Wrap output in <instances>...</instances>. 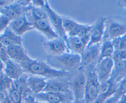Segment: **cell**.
<instances>
[{
    "instance_id": "6da1fadb",
    "label": "cell",
    "mask_w": 126,
    "mask_h": 103,
    "mask_svg": "<svg viewBox=\"0 0 126 103\" xmlns=\"http://www.w3.org/2000/svg\"><path fill=\"white\" fill-rule=\"evenodd\" d=\"M25 73L39 76L47 80L55 78H67L68 72L57 71L52 68L45 61L32 58L30 61L21 64Z\"/></svg>"
},
{
    "instance_id": "7a4b0ae2",
    "label": "cell",
    "mask_w": 126,
    "mask_h": 103,
    "mask_svg": "<svg viewBox=\"0 0 126 103\" xmlns=\"http://www.w3.org/2000/svg\"><path fill=\"white\" fill-rule=\"evenodd\" d=\"M46 62L57 71L71 73L81 67V56L67 52L58 56H47Z\"/></svg>"
},
{
    "instance_id": "3957f363",
    "label": "cell",
    "mask_w": 126,
    "mask_h": 103,
    "mask_svg": "<svg viewBox=\"0 0 126 103\" xmlns=\"http://www.w3.org/2000/svg\"><path fill=\"white\" fill-rule=\"evenodd\" d=\"M75 99L84 100L86 74L82 67L69 74L67 78Z\"/></svg>"
},
{
    "instance_id": "277c9868",
    "label": "cell",
    "mask_w": 126,
    "mask_h": 103,
    "mask_svg": "<svg viewBox=\"0 0 126 103\" xmlns=\"http://www.w3.org/2000/svg\"><path fill=\"white\" fill-rule=\"evenodd\" d=\"M84 69L86 74L84 101L86 103H94L99 95L100 85L96 73V66H92Z\"/></svg>"
},
{
    "instance_id": "5b68a950",
    "label": "cell",
    "mask_w": 126,
    "mask_h": 103,
    "mask_svg": "<svg viewBox=\"0 0 126 103\" xmlns=\"http://www.w3.org/2000/svg\"><path fill=\"white\" fill-rule=\"evenodd\" d=\"M126 34V17L119 15H112L107 17L105 39L113 40Z\"/></svg>"
},
{
    "instance_id": "8992f818",
    "label": "cell",
    "mask_w": 126,
    "mask_h": 103,
    "mask_svg": "<svg viewBox=\"0 0 126 103\" xmlns=\"http://www.w3.org/2000/svg\"><path fill=\"white\" fill-rule=\"evenodd\" d=\"M37 101L45 103H72L75 100L73 93H59L43 91L34 95Z\"/></svg>"
},
{
    "instance_id": "52a82bcc",
    "label": "cell",
    "mask_w": 126,
    "mask_h": 103,
    "mask_svg": "<svg viewBox=\"0 0 126 103\" xmlns=\"http://www.w3.org/2000/svg\"><path fill=\"white\" fill-rule=\"evenodd\" d=\"M106 20L107 17L102 16L98 17L94 24L92 25L89 34L90 40L88 46L100 44L103 40L105 34Z\"/></svg>"
},
{
    "instance_id": "ba28073f",
    "label": "cell",
    "mask_w": 126,
    "mask_h": 103,
    "mask_svg": "<svg viewBox=\"0 0 126 103\" xmlns=\"http://www.w3.org/2000/svg\"><path fill=\"white\" fill-rule=\"evenodd\" d=\"M43 45L48 56H58L68 52L65 40L60 37L46 40Z\"/></svg>"
},
{
    "instance_id": "9c48e42d",
    "label": "cell",
    "mask_w": 126,
    "mask_h": 103,
    "mask_svg": "<svg viewBox=\"0 0 126 103\" xmlns=\"http://www.w3.org/2000/svg\"><path fill=\"white\" fill-rule=\"evenodd\" d=\"M100 44L87 46L81 56V67L86 68L92 66H97L99 61Z\"/></svg>"
},
{
    "instance_id": "30bf717a",
    "label": "cell",
    "mask_w": 126,
    "mask_h": 103,
    "mask_svg": "<svg viewBox=\"0 0 126 103\" xmlns=\"http://www.w3.org/2000/svg\"><path fill=\"white\" fill-rule=\"evenodd\" d=\"M44 8L47 15L48 20L54 28V30L57 33L60 38H63L65 40L66 38H67V36L64 31L63 27L62 16H60V15L58 14L50 7L48 1H46V4Z\"/></svg>"
},
{
    "instance_id": "8fae6325",
    "label": "cell",
    "mask_w": 126,
    "mask_h": 103,
    "mask_svg": "<svg viewBox=\"0 0 126 103\" xmlns=\"http://www.w3.org/2000/svg\"><path fill=\"white\" fill-rule=\"evenodd\" d=\"M89 36L84 37L68 36L65 39L68 52L81 55L89 43Z\"/></svg>"
},
{
    "instance_id": "7c38bea8",
    "label": "cell",
    "mask_w": 126,
    "mask_h": 103,
    "mask_svg": "<svg viewBox=\"0 0 126 103\" xmlns=\"http://www.w3.org/2000/svg\"><path fill=\"white\" fill-rule=\"evenodd\" d=\"M114 66V61L112 58L103 59L98 63L95 70L100 83H103L111 79Z\"/></svg>"
},
{
    "instance_id": "4fadbf2b",
    "label": "cell",
    "mask_w": 126,
    "mask_h": 103,
    "mask_svg": "<svg viewBox=\"0 0 126 103\" xmlns=\"http://www.w3.org/2000/svg\"><path fill=\"white\" fill-rule=\"evenodd\" d=\"M9 28L14 33L21 37L25 33L34 29L32 23L28 20L25 13L11 21Z\"/></svg>"
},
{
    "instance_id": "5bb4252c",
    "label": "cell",
    "mask_w": 126,
    "mask_h": 103,
    "mask_svg": "<svg viewBox=\"0 0 126 103\" xmlns=\"http://www.w3.org/2000/svg\"><path fill=\"white\" fill-rule=\"evenodd\" d=\"M44 91L59 93H72L66 78H55L47 80Z\"/></svg>"
},
{
    "instance_id": "9a60e30c",
    "label": "cell",
    "mask_w": 126,
    "mask_h": 103,
    "mask_svg": "<svg viewBox=\"0 0 126 103\" xmlns=\"http://www.w3.org/2000/svg\"><path fill=\"white\" fill-rule=\"evenodd\" d=\"M34 29L40 32L45 36L47 40L59 38L57 33L54 30L48 19L39 20L32 22Z\"/></svg>"
},
{
    "instance_id": "2e32d148",
    "label": "cell",
    "mask_w": 126,
    "mask_h": 103,
    "mask_svg": "<svg viewBox=\"0 0 126 103\" xmlns=\"http://www.w3.org/2000/svg\"><path fill=\"white\" fill-rule=\"evenodd\" d=\"M27 8H24L22 7L18 3V1H14L9 6L1 9V12L2 15L4 16L10 22H11L17 17L24 14L27 11Z\"/></svg>"
},
{
    "instance_id": "e0dca14e",
    "label": "cell",
    "mask_w": 126,
    "mask_h": 103,
    "mask_svg": "<svg viewBox=\"0 0 126 103\" xmlns=\"http://www.w3.org/2000/svg\"><path fill=\"white\" fill-rule=\"evenodd\" d=\"M7 50L9 58L20 64L27 62L32 59L22 45H12L7 47Z\"/></svg>"
},
{
    "instance_id": "ac0fdd59",
    "label": "cell",
    "mask_w": 126,
    "mask_h": 103,
    "mask_svg": "<svg viewBox=\"0 0 126 103\" xmlns=\"http://www.w3.org/2000/svg\"><path fill=\"white\" fill-rule=\"evenodd\" d=\"M4 72L13 81L20 78L25 73L21 64L16 62L11 59L5 63Z\"/></svg>"
},
{
    "instance_id": "d6986e66",
    "label": "cell",
    "mask_w": 126,
    "mask_h": 103,
    "mask_svg": "<svg viewBox=\"0 0 126 103\" xmlns=\"http://www.w3.org/2000/svg\"><path fill=\"white\" fill-rule=\"evenodd\" d=\"M28 85L33 95L44 91L47 83V79L39 76L28 74Z\"/></svg>"
},
{
    "instance_id": "ffe728a7",
    "label": "cell",
    "mask_w": 126,
    "mask_h": 103,
    "mask_svg": "<svg viewBox=\"0 0 126 103\" xmlns=\"http://www.w3.org/2000/svg\"><path fill=\"white\" fill-rule=\"evenodd\" d=\"M0 42L7 47L12 45H22V37L14 33L9 28L0 34Z\"/></svg>"
},
{
    "instance_id": "44dd1931",
    "label": "cell",
    "mask_w": 126,
    "mask_h": 103,
    "mask_svg": "<svg viewBox=\"0 0 126 103\" xmlns=\"http://www.w3.org/2000/svg\"><path fill=\"white\" fill-rule=\"evenodd\" d=\"M25 14L31 22L39 20L48 19L47 15L44 8L35 7L32 4V2Z\"/></svg>"
},
{
    "instance_id": "7402d4cb",
    "label": "cell",
    "mask_w": 126,
    "mask_h": 103,
    "mask_svg": "<svg viewBox=\"0 0 126 103\" xmlns=\"http://www.w3.org/2000/svg\"><path fill=\"white\" fill-rule=\"evenodd\" d=\"M125 78H126V60L115 62L111 80L117 83H120Z\"/></svg>"
},
{
    "instance_id": "603a6c76",
    "label": "cell",
    "mask_w": 126,
    "mask_h": 103,
    "mask_svg": "<svg viewBox=\"0 0 126 103\" xmlns=\"http://www.w3.org/2000/svg\"><path fill=\"white\" fill-rule=\"evenodd\" d=\"M27 79L28 74L25 73L20 78L14 81V86L23 95L25 99L30 95H33L29 89Z\"/></svg>"
},
{
    "instance_id": "cb8c5ba5",
    "label": "cell",
    "mask_w": 126,
    "mask_h": 103,
    "mask_svg": "<svg viewBox=\"0 0 126 103\" xmlns=\"http://www.w3.org/2000/svg\"><path fill=\"white\" fill-rule=\"evenodd\" d=\"M114 51H115V49H114L112 40H109V39H103L101 42L99 61L103 59L112 58Z\"/></svg>"
},
{
    "instance_id": "d4e9b609",
    "label": "cell",
    "mask_w": 126,
    "mask_h": 103,
    "mask_svg": "<svg viewBox=\"0 0 126 103\" xmlns=\"http://www.w3.org/2000/svg\"><path fill=\"white\" fill-rule=\"evenodd\" d=\"M14 81L6 76L4 72L0 75V93L4 94L8 93Z\"/></svg>"
},
{
    "instance_id": "484cf974",
    "label": "cell",
    "mask_w": 126,
    "mask_h": 103,
    "mask_svg": "<svg viewBox=\"0 0 126 103\" xmlns=\"http://www.w3.org/2000/svg\"><path fill=\"white\" fill-rule=\"evenodd\" d=\"M62 20L64 31H65L66 36H68L71 33V31L73 30L78 22H77L74 19L70 18V17H65V16H62Z\"/></svg>"
},
{
    "instance_id": "4316f807",
    "label": "cell",
    "mask_w": 126,
    "mask_h": 103,
    "mask_svg": "<svg viewBox=\"0 0 126 103\" xmlns=\"http://www.w3.org/2000/svg\"><path fill=\"white\" fill-rule=\"evenodd\" d=\"M7 93L10 99L13 103H24L25 99L23 95L16 89L14 86V83Z\"/></svg>"
},
{
    "instance_id": "83f0119b",
    "label": "cell",
    "mask_w": 126,
    "mask_h": 103,
    "mask_svg": "<svg viewBox=\"0 0 126 103\" xmlns=\"http://www.w3.org/2000/svg\"><path fill=\"white\" fill-rule=\"evenodd\" d=\"M115 50H126V34L120 38H116L112 40Z\"/></svg>"
},
{
    "instance_id": "f1b7e54d",
    "label": "cell",
    "mask_w": 126,
    "mask_h": 103,
    "mask_svg": "<svg viewBox=\"0 0 126 103\" xmlns=\"http://www.w3.org/2000/svg\"><path fill=\"white\" fill-rule=\"evenodd\" d=\"M113 61L115 62L126 60V50H116L114 51V54L112 56Z\"/></svg>"
},
{
    "instance_id": "f546056e",
    "label": "cell",
    "mask_w": 126,
    "mask_h": 103,
    "mask_svg": "<svg viewBox=\"0 0 126 103\" xmlns=\"http://www.w3.org/2000/svg\"><path fill=\"white\" fill-rule=\"evenodd\" d=\"M124 94H126V78L119 83L116 93L114 95L117 99H119Z\"/></svg>"
},
{
    "instance_id": "4dcf8cb0",
    "label": "cell",
    "mask_w": 126,
    "mask_h": 103,
    "mask_svg": "<svg viewBox=\"0 0 126 103\" xmlns=\"http://www.w3.org/2000/svg\"><path fill=\"white\" fill-rule=\"evenodd\" d=\"M0 60L3 61L4 63L10 60L7 47L1 42H0Z\"/></svg>"
},
{
    "instance_id": "1f68e13d",
    "label": "cell",
    "mask_w": 126,
    "mask_h": 103,
    "mask_svg": "<svg viewBox=\"0 0 126 103\" xmlns=\"http://www.w3.org/2000/svg\"><path fill=\"white\" fill-rule=\"evenodd\" d=\"M10 22H11L1 13V17L0 18V34L8 28Z\"/></svg>"
},
{
    "instance_id": "d6a6232c",
    "label": "cell",
    "mask_w": 126,
    "mask_h": 103,
    "mask_svg": "<svg viewBox=\"0 0 126 103\" xmlns=\"http://www.w3.org/2000/svg\"><path fill=\"white\" fill-rule=\"evenodd\" d=\"M1 103H13L10 99L9 97L8 96V93H4L1 94Z\"/></svg>"
},
{
    "instance_id": "836d02e7",
    "label": "cell",
    "mask_w": 126,
    "mask_h": 103,
    "mask_svg": "<svg viewBox=\"0 0 126 103\" xmlns=\"http://www.w3.org/2000/svg\"><path fill=\"white\" fill-rule=\"evenodd\" d=\"M14 1H6V0H0V9L9 6Z\"/></svg>"
},
{
    "instance_id": "e575fe53",
    "label": "cell",
    "mask_w": 126,
    "mask_h": 103,
    "mask_svg": "<svg viewBox=\"0 0 126 103\" xmlns=\"http://www.w3.org/2000/svg\"><path fill=\"white\" fill-rule=\"evenodd\" d=\"M118 99L116 98V96L114 95L108 98L104 102V103H118Z\"/></svg>"
},
{
    "instance_id": "d590c367",
    "label": "cell",
    "mask_w": 126,
    "mask_h": 103,
    "mask_svg": "<svg viewBox=\"0 0 126 103\" xmlns=\"http://www.w3.org/2000/svg\"><path fill=\"white\" fill-rule=\"evenodd\" d=\"M35 100L36 99L34 95H30L25 99L24 103H34Z\"/></svg>"
},
{
    "instance_id": "8d00e7d4",
    "label": "cell",
    "mask_w": 126,
    "mask_h": 103,
    "mask_svg": "<svg viewBox=\"0 0 126 103\" xmlns=\"http://www.w3.org/2000/svg\"><path fill=\"white\" fill-rule=\"evenodd\" d=\"M4 67H5V63L2 61L0 60V75L4 73Z\"/></svg>"
},
{
    "instance_id": "74e56055",
    "label": "cell",
    "mask_w": 126,
    "mask_h": 103,
    "mask_svg": "<svg viewBox=\"0 0 126 103\" xmlns=\"http://www.w3.org/2000/svg\"><path fill=\"white\" fill-rule=\"evenodd\" d=\"M118 5L121 7L126 9V0H121L118 2Z\"/></svg>"
},
{
    "instance_id": "f35d334b",
    "label": "cell",
    "mask_w": 126,
    "mask_h": 103,
    "mask_svg": "<svg viewBox=\"0 0 126 103\" xmlns=\"http://www.w3.org/2000/svg\"><path fill=\"white\" fill-rule=\"evenodd\" d=\"M117 103H126V94L122 96L118 101Z\"/></svg>"
},
{
    "instance_id": "ab89813d",
    "label": "cell",
    "mask_w": 126,
    "mask_h": 103,
    "mask_svg": "<svg viewBox=\"0 0 126 103\" xmlns=\"http://www.w3.org/2000/svg\"><path fill=\"white\" fill-rule=\"evenodd\" d=\"M72 103H86L84 100H77V99H75L74 101Z\"/></svg>"
},
{
    "instance_id": "60d3db41",
    "label": "cell",
    "mask_w": 126,
    "mask_h": 103,
    "mask_svg": "<svg viewBox=\"0 0 126 103\" xmlns=\"http://www.w3.org/2000/svg\"><path fill=\"white\" fill-rule=\"evenodd\" d=\"M34 103H43V102H41V101H37L36 99Z\"/></svg>"
},
{
    "instance_id": "b9f144b4",
    "label": "cell",
    "mask_w": 126,
    "mask_h": 103,
    "mask_svg": "<svg viewBox=\"0 0 126 103\" xmlns=\"http://www.w3.org/2000/svg\"><path fill=\"white\" fill-rule=\"evenodd\" d=\"M0 103H1V94H0Z\"/></svg>"
},
{
    "instance_id": "7bdbcfd3",
    "label": "cell",
    "mask_w": 126,
    "mask_h": 103,
    "mask_svg": "<svg viewBox=\"0 0 126 103\" xmlns=\"http://www.w3.org/2000/svg\"><path fill=\"white\" fill-rule=\"evenodd\" d=\"M0 94H1V93H0Z\"/></svg>"
}]
</instances>
